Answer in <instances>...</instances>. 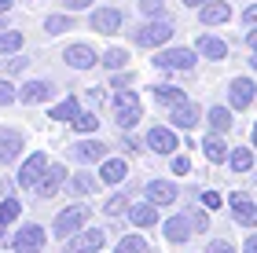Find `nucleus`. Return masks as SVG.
<instances>
[{
  "label": "nucleus",
  "mask_w": 257,
  "mask_h": 253,
  "mask_svg": "<svg viewBox=\"0 0 257 253\" xmlns=\"http://www.w3.org/2000/svg\"><path fill=\"white\" fill-rule=\"evenodd\" d=\"M246 253H257V235H250V238H246Z\"/></svg>",
  "instance_id": "obj_49"
},
{
  "label": "nucleus",
  "mask_w": 257,
  "mask_h": 253,
  "mask_svg": "<svg viewBox=\"0 0 257 253\" xmlns=\"http://www.w3.org/2000/svg\"><path fill=\"white\" fill-rule=\"evenodd\" d=\"M88 26L96 33H103V37H110V33L121 30V11L118 8H96V11H92V19H88Z\"/></svg>",
  "instance_id": "obj_8"
},
{
  "label": "nucleus",
  "mask_w": 257,
  "mask_h": 253,
  "mask_svg": "<svg viewBox=\"0 0 257 253\" xmlns=\"http://www.w3.org/2000/svg\"><path fill=\"white\" fill-rule=\"evenodd\" d=\"M103 151H107V147H103L99 140H81V143L70 147V158H74V162H99Z\"/></svg>",
  "instance_id": "obj_21"
},
{
  "label": "nucleus",
  "mask_w": 257,
  "mask_h": 253,
  "mask_svg": "<svg viewBox=\"0 0 257 253\" xmlns=\"http://www.w3.org/2000/svg\"><path fill=\"white\" fill-rule=\"evenodd\" d=\"M19 213H22L19 198H11V194H4V202H0V224H15V220H19Z\"/></svg>",
  "instance_id": "obj_32"
},
{
  "label": "nucleus",
  "mask_w": 257,
  "mask_h": 253,
  "mask_svg": "<svg viewBox=\"0 0 257 253\" xmlns=\"http://www.w3.org/2000/svg\"><path fill=\"white\" fill-rule=\"evenodd\" d=\"M151 99L155 103H166V107H177V103H184V92L177 85H151Z\"/></svg>",
  "instance_id": "obj_23"
},
{
  "label": "nucleus",
  "mask_w": 257,
  "mask_h": 253,
  "mask_svg": "<svg viewBox=\"0 0 257 253\" xmlns=\"http://www.w3.org/2000/svg\"><path fill=\"white\" fill-rule=\"evenodd\" d=\"M147 202H155V205H173V202H177V187H173L169 180H151V183H147Z\"/></svg>",
  "instance_id": "obj_18"
},
{
  "label": "nucleus",
  "mask_w": 257,
  "mask_h": 253,
  "mask_svg": "<svg viewBox=\"0 0 257 253\" xmlns=\"http://www.w3.org/2000/svg\"><path fill=\"white\" fill-rule=\"evenodd\" d=\"M250 66H253V70H257V52H253V59H250Z\"/></svg>",
  "instance_id": "obj_52"
},
{
  "label": "nucleus",
  "mask_w": 257,
  "mask_h": 253,
  "mask_svg": "<svg viewBox=\"0 0 257 253\" xmlns=\"http://www.w3.org/2000/svg\"><path fill=\"white\" fill-rule=\"evenodd\" d=\"M114 253H147V242L140 235H125L118 246H114Z\"/></svg>",
  "instance_id": "obj_34"
},
{
  "label": "nucleus",
  "mask_w": 257,
  "mask_h": 253,
  "mask_svg": "<svg viewBox=\"0 0 257 253\" xmlns=\"http://www.w3.org/2000/svg\"><path fill=\"white\" fill-rule=\"evenodd\" d=\"M206 253H235V249H231V246L224 242V238H213V242L206 246Z\"/></svg>",
  "instance_id": "obj_41"
},
{
  "label": "nucleus",
  "mask_w": 257,
  "mask_h": 253,
  "mask_svg": "<svg viewBox=\"0 0 257 253\" xmlns=\"http://www.w3.org/2000/svg\"><path fill=\"white\" fill-rule=\"evenodd\" d=\"M195 48H198V55H206V59H213V63H220L228 55V44L220 41V37H213V33H202Z\"/></svg>",
  "instance_id": "obj_20"
},
{
  "label": "nucleus",
  "mask_w": 257,
  "mask_h": 253,
  "mask_svg": "<svg viewBox=\"0 0 257 253\" xmlns=\"http://www.w3.org/2000/svg\"><path fill=\"white\" fill-rule=\"evenodd\" d=\"M195 231V224L188 220V216H173V220H166V238L169 242H184Z\"/></svg>",
  "instance_id": "obj_24"
},
{
  "label": "nucleus",
  "mask_w": 257,
  "mask_h": 253,
  "mask_svg": "<svg viewBox=\"0 0 257 253\" xmlns=\"http://www.w3.org/2000/svg\"><path fill=\"white\" fill-rule=\"evenodd\" d=\"M63 4H66V11H85L92 0H63Z\"/></svg>",
  "instance_id": "obj_45"
},
{
  "label": "nucleus",
  "mask_w": 257,
  "mask_h": 253,
  "mask_svg": "<svg viewBox=\"0 0 257 253\" xmlns=\"http://www.w3.org/2000/svg\"><path fill=\"white\" fill-rule=\"evenodd\" d=\"M140 11H144L147 19H162V11H166V0H140Z\"/></svg>",
  "instance_id": "obj_37"
},
{
  "label": "nucleus",
  "mask_w": 257,
  "mask_h": 253,
  "mask_svg": "<svg viewBox=\"0 0 257 253\" xmlns=\"http://www.w3.org/2000/svg\"><path fill=\"white\" fill-rule=\"evenodd\" d=\"M242 26H257V4L242 11Z\"/></svg>",
  "instance_id": "obj_44"
},
{
  "label": "nucleus",
  "mask_w": 257,
  "mask_h": 253,
  "mask_svg": "<svg viewBox=\"0 0 257 253\" xmlns=\"http://www.w3.org/2000/svg\"><path fill=\"white\" fill-rule=\"evenodd\" d=\"M228 165L235 169V172H250V169H253V151H246V147H235V151H231V158H228Z\"/></svg>",
  "instance_id": "obj_30"
},
{
  "label": "nucleus",
  "mask_w": 257,
  "mask_h": 253,
  "mask_svg": "<svg viewBox=\"0 0 257 253\" xmlns=\"http://www.w3.org/2000/svg\"><path fill=\"white\" fill-rule=\"evenodd\" d=\"M246 48H250V52H257V26L246 33Z\"/></svg>",
  "instance_id": "obj_47"
},
{
  "label": "nucleus",
  "mask_w": 257,
  "mask_h": 253,
  "mask_svg": "<svg viewBox=\"0 0 257 253\" xmlns=\"http://www.w3.org/2000/svg\"><path fill=\"white\" fill-rule=\"evenodd\" d=\"M133 41L140 44V48H162V44L173 41V26H169L166 19H151L147 26H140L133 33Z\"/></svg>",
  "instance_id": "obj_2"
},
{
  "label": "nucleus",
  "mask_w": 257,
  "mask_h": 253,
  "mask_svg": "<svg viewBox=\"0 0 257 253\" xmlns=\"http://www.w3.org/2000/svg\"><path fill=\"white\" fill-rule=\"evenodd\" d=\"M15 99H19V88L11 81H0V107H11Z\"/></svg>",
  "instance_id": "obj_38"
},
{
  "label": "nucleus",
  "mask_w": 257,
  "mask_h": 253,
  "mask_svg": "<svg viewBox=\"0 0 257 253\" xmlns=\"http://www.w3.org/2000/svg\"><path fill=\"white\" fill-rule=\"evenodd\" d=\"M66 191L70 194H92L96 191V176H92V172H77V176L66 180Z\"/></svg>",
  "instance_id": "obj_27"
},
{
  "label": "nucleus",
  "mask_w": 257,
  "mask_h": 253,
  "mask_svg": "<svg viewBox=\"0 0 257 253\" xmlns=\"http://www.w3.org/2000/svg\"><path fill=\"white\" fill-rule=\"evenodd\" d=\"M99 180L103 183H121L125 180V162H118V158H107L99 169Z\"/></svg>",
  "instance_id": "obj_28"
},
{
  "label": "nucleus",
  "mask_w": 257,
  "mask_h": 253,
  "mask_svg": "<svg viewBox=\"0 0 257 253\" xmlns=\"http://www.w3.org/2000/svg\"><path fill=\"white\" fill-rule=\"evenodd\" d=\"M206 121H209V132H217V136H224V132L231 129V114H228V107H209Z\"/></svg>",
  "instance_id": "obj_25"
},
{
  "label": "nucleus",
  "mask_w": 257,
  "mask_h": 253,
  "mask_svg": "<svg viewBox=\"0 0 257 253\" xmlns=\"http://www.w3.org/2000/svg\"><path fill=\"white\" fill-rule=\"evenodd\" d=\"M70 26H74V19H70V15H48V19H44V33H52V37L70 33Z\"/></svg>",
  "instance_id": "obj_31"
},
{
  "label": "nucleus",
  "mask_w": 257,
  "mask_h": 253,
  "mask_svg": "<svg viewBox=\"0 0 257 253\" xmlns=\"http://www.w3.org/2000/svg\"><path fill=\"white\" fill-rule=\"evenodd\" d=\"M128 209V198L125 194H114V198H107V205H103V213L107 216H118V213H125Z\"/></svg>",
  "instance_id": "obj_36"
},
{
  "label": "nucleus",
  "mask_w": 257,
  "mask_h": 253,
  "mask_svg": "<svg viewBox=\"0 0 257 253\" xmlns=\"http://www.w3.org/2000/svg\"><path fill=\"white\" fill-rule=\"evenodd\" d=\"M195 59H198V48H166V52L155 55V66L169 70V74H184L195 66Z\"/></svg>",
  "instance_id": "obj_1"
},
{
  "label": "nucleus",
  "mask_w": 257,
  "mask_h": 253,
  "mask_svg": "<svg viewBox=\"0 0 257 253\" xmlns=\"http://www.w3.org/2000/svg\"><path fill=\"white\" fill-rule=\"evenodd\" d=\"M188 169H191V162H188V158H173V172H177V176H184Z\"/></svg>",
  "instance_id": "obj_43"
},
{
  "label": "nucleus",
  "mask_w": 257,
  "mask_h": 253,
  "mask_svg": "<svg viewBox=\"0 0 257 253\" xmlns=\"http://www.w3.org/2000/svg\"><path fill=\"white\" fill-rule=\"evenodd\" d=\"M11 249H15V253H41L44 249V227L41 224L19 227V235L11 238Z\"/></svg>",
  "instance_id": "obj_6"
},
{
  "label": "nucleus",
  "mask_w": 257,
  "mask_h": 253,
  "mask_svg": "<svg viewBox=\"0 0 257 253\" xmlns=\"http://www.w3.org/2000/svg\"><path fill=\"white\" fill-rule=\"evenodd\" d=\"M169 121L177 125V129L188 132V129H195V125H198V107H195L191 99H184V103H177V107H173V118H169Z\"/></svg>",
  "instance_id": "obj_19"
},
{
  "label": "nucleus",
  "mask_w": 257,
  "mask_h": 253,
  "mask_svg": "<svg viewBox=\"0 0 257 253\" xmlns=\"http://www.w3.org/2000/svg\"><path fill=\"white\" fill-rule=\"evenodd\" d=\"M70 125H74L77 132H96L99 118H96V114H92V110H81V114H77V121H70Z\"/></svg>",
  "instance_id": "obj_35"
},
{
  "label": "nucleus",
  "mask_w": 257,
  "mask_h": 253,
  "mask_svg": "<svg viewBox=\"0 0 257 253\" xmlns=\"http://www.w3.org/2000/svg\"><path fill=\"white\" fill-rule=\"evenodd\" d=\"M202 151H206V158H209V162H213V165H220V162H228V158H231V151L224 147V140H220L217 132H209V136H206Z\"/></svg>",
  "instance_id": "obj_22"
},
{
  "label": "nucleus",
  "mask_w": 257,
  "mask_h": 253,
  "mask_svg": "<svg viewBox=\"0 0 257 253\" xmlns=\"http://www.w3.org/2000/svg\"><path fill=\"white\" fill-rule=\"evenodd\" d=\"M253 147H257V125H253Z\"/></svg>",
  "instance_id": "obj_53"
},
{
  "label": "nucleus",
  "mask_w": 257,
  "mask_h": 253,
  "mask_svg": "<svg viewBox=\"0 0 257 253\" xmlns=\"http://www.w3.org/2000/svg\"><path fill=\"white\" fill-rule=\"evenodd\" d=\"M253 81H250V77H235V81H231L228 85V99H231V107H235V110H246L250 107V103H253Z\"/></svg>",
  "instance_id": "obj_9"
},
{
  "label": "nucleus",
  "mask_w": 257,
  "mask_h": 253,
  "mask_svg": "<svg viewBox=\"0 0 257 253\" xmlns=\"http://www.w3.org/2000/svg\"><path fill=\"white\" fill-rule=\"evenodd\" d=\"M63 180H66V169L63 165H48V172H44L41 183L33 187V191H37V198H52V194L63 187Z\"/></svg>",
  "instance_id": "obj_12"
},
{
  "label": "nucleus",
  "mask_w": 257,
  "mask_h": 253,
  "mask_svg": "<svg viewBox=\"0 0 257 253\" xmlns=\"http://www.w3.org/2000/svg\"><path fill=\"white\" fill-rule=\"evenodd\" d=\"M26 66H30V59H26V55H11V59L4 63V70H8V74H22Z\"/></svg>",
  "instance_id": "obj_39"
},
{
  "label": "nucleus",
  "mask_w": 257,
  "mask_h": 253,
  "mask_svg": "<svg viewBox=\"0 0 257 253\" xmlns=\"http://www.w3.org/2000/svg\"><path fill=\"white\" fill-rule=\"evenodd\" d=\"M128 85H133V74H118V77H114V88H128Z\"/></svg>",
  "instance_id": "obj_46"
},
{
  "label": "nucleus",
  "mask_w": 257,
  "mask_h": 253,
  "mask_svg": "<svg viewBox=\"0 0 257 253\" xmlns=\"http://www.w3.org/2000/svg\"><path fill=\"white\" fill-rule=\"evenodd\" d=\"M11 4H15V0H0V15H4V11H11Z\"/></svg>",
  "instance_id": "obj_51"
},
{
  "label": "nucleus",
  "mask_w": 257,
  "mask_h": 253,
  "mask_svg": "<svg viewBox=\"0 0 257 253\" xmlns=\"http://www.w3.org/2000/svg\"><path fill=\"white\" fill-rule=\"evenodd\" d=\"M188 220L195 224V231H206V224H209V220H206V209H191Z\"/></svg>",
  "instance_id": "obj_40"
},
{
  "label": "nucleus",
  "mask_w": 257,
  "mask_h": 253,
  "mask_svg": "<svg viewBox=\"0 0 257 253\" xmlns=\"http://www.w3.org/2000/svg\"><path fill=\"white\" fill-rule=\"evenodd\" d=\"M198 19H202V26H224V22L231 19V8L224 4V0H209V4H202Z\"/></svg>",
  "instance_id": "obj_13"
},
{
  "label": "nucleus",
  "mask_w": 257,
  "mask_h": 253,
  "mask_svg": "<svg viewBox=\"0 0 257 253\" xmlns=\"http://www.w3.org/2000/svg\"><path fill=\"white\" fill-rule=\"evenodd\" d=\"M128 220H133L136 227H155V224H158V205H155V202H136V205H128Z\"/></svg>",
  "instance_id": "obj_16"
},
{
  "label": "nucleus",
  "mask_w": 257,
  "mask_h": 253,
  "mask_svg": "<svg viewBox=\"0 0 257 253\" xmlns=\"http://www.w3.org/2000/svg\"><path fill=\"white\" fill-rule=\"evenodd\" d=\"M44 172H48V158H44V151H37V154H30L26 162H22L15 183L19 187H37V180L44 176Z\"/></svg>",
  "instance_id": "obj_7"
},
{
  "label": "nucleus",
  "mask_w": 257,
  "mask_h": 253,
  "mask_svg": "<svg viewBox=\"0 0 257 253\" xmlns=\"http://www.w3.org/2000/svg\"><path fill=\"white\" fill-rule=\"evenodd\" d=\"M147 147L155 154H173L177 151V136H173V129H151L147 132Z\"/></svg>",
  "instance_id": "obj_17"
},
{
  "label": "nucleus",
  "mask_w": 257,
  "mask_h": 253,
  "mask_svg": "<svg viewBox=\"0 0 257 253\" xmlns=\"http://www.w3.org/2000/svg\"><path fill=\"white\" fill-rule=\"evenodd\" d=\"M4 227H8V224H0V238H4Z\"/></svg>",
  "instance_id": "obj_54"
},
{
  "label": "nucleus",
  "mask_w": 257,
  "mask_h": 253,
  "mask_svg": "<svg viewBox=\"0 0 257 253\" xmlns=\"http://www.w3.org/2000/svg\"><path fill=\"white\" fill-rule=\"evenodd\" d=\"M77 114H81V103L74 96H66L63 103L52 107V121H77Z\"/></svg>",
  "instance_id": "obj_26"
},
{
  "label": "nucleus",
  "mask_w": 257,
  "mask_h": 253,
  "mask_svg": "<svg viewBox=\"0 0 257 253\" xmlns=\"http://www.w3.org/2000/svg\"><path fill=\"white\" fill-rule=\"evenodd\" d=\"M52 81H30L19 88V103H30V107H37V103H48L52 99Z\"/></svg>",
  "instance_id": "obj_11"
},
{
  "label": "nucleus",
  "mask_w": 257,
  "mask_h": 253,
  "mask_svg": "<svg viewBox=\"0 0 257 253\" xmlns=\"http://www.w3.org/2000/svg\"><path fill=\"white\" fill-rule=\"evenodd\" d=\"M22 151V136L15 129H0V165H11Z\"/></svg>",
  "instance_id": "obj_14"
},
{
  "label": "nucleus",
  "mask_w": 257,
  "mask_h": 253,
  "mask_svg": "<svg viewBox=\"0 0 257 253\" xmlns=\"http://www.w3.org/2000/svg\"><path fill=\"white\" fill-rule=\"evenodd\" d=\"M63 59L74 66V70H92V66H96V52H92L88 44H70Z\"/></svg>",
  "instance_id": "obj_15"
},
{
  "label": "nucleus",
  "mask_w": 257,
  "mask_h": 253,
  "mask_svg": "<svg viewBox=\"0 0 257 253\" xmlns=\"http://www.w3.org/2000/svg\"><path fill=\"white\" fill-rule=\"evenodd\" d=\"M85 224H88V209H85V205H70V209H63L59 216H55L52 227H55L59 238H70V235H77Z\"/></svg>",
  "instance_id": "obj_5"
},
{
  "label": "nucleus",
  "mask_w": 257,
  "mask_h": 253,
  "mask_svg": "<svg viewBox=\"0 0 257 253\" xmlns=\"http://www.w3.org/2000/svg\"><path fill=\"white\" fill-rule=\"evenodd\" d=\"M202 205H206V209H217V205H220V194H217V191H206V194H202Z\"/></svg>",
  "instance_id": "obj_42"
},
{
  "label": "nucleus",
  "mask_w": 257,
  "mask_h": 253,
  "mask_svg": "<svg viewBox=\"0 0 257 253\" xmlns=\"http://www.w3.org/2000/svg\"><path fill=\"white\" fill-rule=\"evenodd\" d=\"M19 48H22V33H15V30L0 33V55H15Z\"/></svg>",
  "instance_id": "obj_33"
},
{
  "label": "nucleus",
  "mask_w": 257,
  "mask_h": 253,
  "mask_svg": "<svg viewBox=\"0 0 257 253\" xmlns=\"http://www.w3.org/2000/svg\"><path fill=\"white\" fill-rule=\"evenodd\" d=\"M114 121L121 125V132L136 129V121H140V99H136V92L121 88L118 96H114Z\"/></svg>",
  "instance_id": "obj_3"
},
{
  "label": "nucleus",
  "mask_w": 257,
  "mask_h": 253,
  "mask_svg": "<svg viewBox=\"0 0 257 253\" xmlns=\"http://www.w3.org/2000/svg\"><path fill=\"white\" fill-rule=\"evenodd\" d=\"M125 63H128V52H121V48H107L99 55V66H107V70H114V74H118Z\"/></svg>",
  "instance_id": "obj_29"
},
{
  "label": "nucleus",
  "mask_w": 257,
  "mask_h": 253,
  "mask_svg": "<svg viewBox=\"0 0 257 253\" xmlns=\"http://www.w3.org/2000/svg\"><path fill=\"white\" fill-rule=\"evenodd\" d=\"M202 4H209V0H184V8H202Z\"/></svg>",
  "instance_id": "obj_50"
},
{
  "label": "nucleus",
  "mask_w": 257,
  "mask_h": 253,
  "mask_svg": "<svg viewBox=\"0 0 257 253\" xmlns=\"http://www.w3.org/2000/svg\"><path fill=\"white\" fill-rule=\"evenodd\" d=\"M88 99H92V103L99 107V103H103V88H88Z\"/></svg>",
  "instance_id": "obj_48"
},
{
  "label": "nucleus",
  "mask_w": 257,
  "mask_h": 253,
  "mask_svg": "<svg viewBox=\"0 0 257 253\" xmlns=\"http://www.w3.org/2000/svg\"><path fill=\"white\" fill-rule=\"evenodd\" d=\"M103 242H107V235H103L99 227H85V231H77V235L66 238L63 253H99Z\"/></svg>",
  "instance_id": "obj_4"
},
{
  "label": "nucleus",
  "mask_w": 257,
  "mask_h": 253,
  "mask_svg": "<svg viewBox=\"0 0 257 253\" xmlns=\"http://www.w3.org/2000/svg\"><path fill=\"white\" fill-rule=\"evenodd\" d=\"M231 216L242 227H257V202L246 198V194H231Z\"/></svg>",
  "instance_id": "obj_10"
}]
</instances>
